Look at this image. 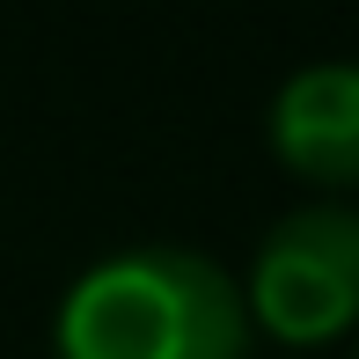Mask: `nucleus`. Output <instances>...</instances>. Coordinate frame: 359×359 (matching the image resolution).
I'll list each match as a JSON object with an SVG mask.
<instances>
[{"label": "nucleus", "mask_w": 359, "mask_h": 359, "mask_svg": "<svg viewBox=\"0 0 359 359\" xmlns=\"http://www.w3.org/2000/svg\"><path fill=\"white\" fill-rule=\"evenodd\" d=\"M59 359H250L235 271L191 242H125L59 293Z\"/></svg>", "instance_id": "nucleus-1"}, {"label": "nucleus", "mask_w": 359, "mask_h": 359, "mask_svg": "<svg viewBox=\"0 0 359 359\" xmlns=\"http://www.w3.org/2000/svg\"><path fill=\"white\" fill-rule=\"evenodd\" d=\"M250 323L279 345H337L359 330V205L308 198L257 235L250 279H242Z\"/></svg>", "instance_id": "nucleus-2"}, {"label": "nucleus", "mask_w": 359, "mask_h": 359, "mask_svg": "<svg viewBox=\"0 0 359 359\" xmlns=\"http://www.w3.org/2000/svg\"><path fill=\"white\" fill-rule=\"evenodd\" d=\"M264 140L316 191H359V59H308L271 88Z\"/></svg>", "instance_id": "nucleus-3"}]
</instances>
